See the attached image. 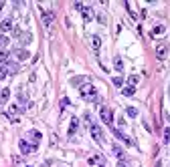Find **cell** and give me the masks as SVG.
<instances>
[{
    "mask_svg": "<svg viewBox=\"0 0 170 167\" xmlns=\"http://www.w3.org/2000/svg\"><path fill=\"white\" fill-rule=\"evenodd\" d=\"M79 93L85 101H97V93H95V87L91 83H85V85L79 87Z\"/></svg>",
    "mask_w": 170,
    "mask_h": 167,
    "instance_id": "cell-1",
    "label": "cell"
},
{
    "mask_svg": "<svg viewBox=\"0 0 170 167\" xmlns=\"http://www.w3.org/2000/svg\"><path fill=\"white\" fill-rule=\"evenodd\" d=\"M99 117H101V121H103L105 125H109V127H112V123H113V113L107 109V107H101V109H99Z\"/></svg>",
    "mask_w": 170,
    "mask_h": 167,
    "instance_id": "cell-2",
    "label": "cell"
},
{
    "mask_svg": "<svg viewBox=\"0 0 170 167\" xmlns=\"http://www.w3.org/2000/svg\"><path fill=\"white\" fill-rule=\"evenodd\" d=\"M18 147H20V151H22L24 155H29V153H34V151H37V143H29V141H24V139H20Z\"/></svg>",
    "mask_w": 170,
    "mask_h": 167,
    "instance_id": "cell-3",
    "label": "cell"
},
{
    "mask_svg": "<svg viewBox=\"0 0 170 167\" xmlns=\"http://www.w3.org/2000/svg\"><path fill=\"white\" fill-rule=\"evenodd\" d=\"M168 57V44H158V46H156V58H158V61H164V58Z\"/></svg>",
    "mask_w": 170,
    "mask_h": 167,
    "instance_id": "cell-4",
    "label": "cell"
},
{
    "mask_svg": "<svg viewBox=\"0 0 170 167\" xmlns=\"http://www.w3.org/2000/svg\"><path fill=\"white\" fill-rule=\"evenodd\" d=\"M12 28H14V22H12V18H4L2 22H0V32H10Z\"/></svg>",
    "mask_w": 170,
    "mask_h": 167,
    "instance_id": "cell-5",
    "label": "cell"
},
{
    "mask_svg": "<svg viewBox=\"0 0 170 167\" xmlns=\"http://www.w3.org/2000/svg\"><path fill=\"white\" fill-rule=\"evenodd\" d=\"M89 129H91V135H93V139H97L99 143H103V135H101V129H99L97 125H89Z\"/></svg>",
    "mask_w": 170,
    "mask_h": 167,
    "instance_id": "cell-6",
    "label": "cell"
},
{
    "mask_svg": "<svg viewBox=\"0 0 170 167\" xmlns=\"http://www.w3.org/2000/svg\"><path fill=\"white\" fill-rule=\"evenodd\" d=\"M91 46H93V50H99V46H101V38L97 36V34L91 36Z\"/></svg>",
    "mask_w": 170,
    "mask_h": 167,
    "instance_id": "cell-7",
    "label": "cell"
},
{
    "mask_svg": "<svg viewBox=\"0 0 170 167\" xmlns=\"http://www.w3.org/2000/svg\"><path fill=\"white\" fill-rule=\"evenodd\" d=\"M164 30H166L164 26H162V24H158V26H154V28H152V36H154V38H156V36H162V34H164Z\"/></svg>",
    "mask_w": 170,
    "mask_h": 167,
    "instance_id": "cell-8",
    "label": "cell"
},
{
    "mask_svg": "<svg viewBox=\"0 0 170 167\" xmlns=\"http://www.w3.org/2000/svg\"><path fill=\"white\" fill-rule=\"evenodd\" d=\"M77 125H79L77 117H73V119H71V127H69V135H75V131H77Z\"/></svg>",
    "mask_w": 170,
    "mask_h": 167,
    "instance_id": "cell-9",
    "label": "cell"
},
{
    "mask_svg": "<svg viewBox=\"0 0 170 167\" xmlns=\"http://www.w3.org/2000/svg\"><path fill=\"white\" fill-rule=\"evenodd\" d=\"M53 18H55L53 12H43V22L45 24H51V22H53Z\"/></svg>",
    "mask_w": 170,
    "mask_h": 167,
    "instance_id": "cell-10",
    "label": "cell"
},
{
    "mask_svg": "<svg viewBox=\"0 0 170 167\" xmlns=\"http://www.w3.org/2000/svg\"><path fill=\"white\" fill-rule=\"evenodd\" d=\"M8 99H10V91H8V89H2V91H0V101L6 103Z\"/></svg>",
    "mask_w": 170,
    "mask_h": 167,
    "instance_id": "cell-11",
    "label": "cell"
},
{
    "mask_svg": "<svg viewBox=\"0 0 170 167\" xmlns=\"http://www.w3.org/2000/svg\"><path fill=\"white\" fill-rule=\"evenodd\" d=\"M113 67H116V71H117V72L124 71V62H121V58H120V57H116V61H113Z\"/></svg>",
    "mask_w": 170,
    "mask_h": 167,
    "instance_id": "cell-12",
    "label": "cell"
},
{
    "mask_svg": "<svg viewBox=\"0 0 170 167\" xmlns=\"http://www.w3.org/2000/svg\"><path fill=\"white\" fill-rule=\"evenodd\" d=\"M121 93H124V97H132L134 93H136V89H134V87H124Z\"/></svg>",
    "mask_w": 170,
    "mask_h": 167,
    "instance_id": "cell-13",
    "label": "cell"
},
{
    "mask_svg": "<svg viewBox=\"0 0 170 167\" xmlns=\"http://www.w3.org/2000/svg\"><path fill=\"white\" fill-rule=\"evenodd\" d=\"M81 12H83V18H85V20H91L93 18V10L91 8H83Z\"/></svg>",
    "mask_w": 170,
    "mask_h": 167,
    "instance_id": "cell-14",
    "label": "cell"
},
{
    "mask_svg": "<svg viewBox=\"0 0 170 167\" xmlns=\"http://www.w3.org/2000/svg\"><path fill=\"white\" fill-rule=\"evenodd\" d=\"M6 46H8V38H6V36H4V34L0 32V50H4V48H6Z\"/></svg>",
    "mask_w": 170,
    "mask_h": 167,
    "instance_id": "cell-15",
    "label": "cell"
},
{
    "mask_svg": "<svg viewBox=\"0 0 170 167\" xmlns=\"http://www.w3.org/2000/svg\"><path fill=\"white\" fill-rule=\"evenodd\" d=\"M6 71H10V72H18V65H16V62H6Z\"/></svg>",
    "mask_w": 170,
    "mask_h": 167,
    "instance_id": "cell-16",
    "label": "cell"
},
{
    "mask_svg": "<svg viewBox=\"0 0 170 167\" xmlns=\"http://www.w3.org/2000/svg\"><path fill=\"white\" fill-rule=\"evenodd\" d=\"M128 83H130V87H136L138 83H140V76H138V75H132L130 79H128Z\"/></svg>",
    "mask_w": 170,
    "mask_h": 167,
    "instance_id": "cell-17",
    "label": "cell"
},
{
    "mask_svg": "<svg viewBox=\"0 0 170 167\" xmlns=\"http://www.w3.org/2000/svg\"><path fill=\"white\" fill-rule=\"evenodd\" d=\"M89 165H95L97 167V163H101V157H99V155H93V157H89Z\"/></svg>",
    "mask_w": 170,
    "mask_h": 167,
    "instance_id": "cell-18",
    "label": "cell"
},
{
    "mask_svg": "<svg viewBox=\"0 0 170 167\" xmlns=\"http://www.w3.org/2000/svg\"><path fill=\"white\" fill-rule=\"evenodd\" d=\"M16 57L22 61V58H29V50H24V48H20V50H16Z\"/></svg>",
    "mask_w": 170,
    "mask_h": 167,
    "instance_id": "cell-19",
    "label": "cell"
},
{
    "mask_svg": "<svg viewBox=\"0 0 170 167\" xmlns=\"http://www.w3.org/2000/svg\"><path fill=\"white\" fill-rule=\"evenodd\" d=\"M126 113H128V117H138V109H134V107H128Z\"/></svg>",
    "mask_w": 170,
    "mask_h": 167,
    "instance_id": "cell-20",
    "label": "cell"
},
{
    "mask_svg": "<svg viewBox=\"0 0 170 167\" xmlns=\"http://www.w3.org/2000/svg\"><path fill=\"white\" fill-rule=\"evenodd\" d=\"M30 137H33L34 143H39V141H41V133H39V131H30Z\"/></svg>",
    "mask_w": 170,
    "mask_h": 167,
    "instance_id": "cell-21",
    "label": "cell"
},
{
    "mask_svg": "<svg viewBox=\"0 0 170 167\" xmlns=\"http://www.w3.org/2000/svg\"><path fill=\"white\" fill-rule=\"evenodd\" d=\"M113 153H116L117 157H120V159H121V161H124V151H121V149H120V147H117V145H113Z\"/></svg>",
    "mask_w": 170,
    "mask_h": 167,
    "instance_id": "cell-22",
    "label": "cell"
},
{
    "mask_svg": "<svg viewBox=\"0 0 170 167\" xmlns=\"http://www.w3.org/2000/svg\"><path fill=\"white\" fill-rule=\"evenodd\" d=\"M6 75H8V71H6V65H0V81H2Z\"/></svg>",
    "mask_w": 170,
    "mask_h": 167,
    "instance_id": "cell-23",
    "label": "cell"
},
{
    "mask_svg": "<svg viewBox=\"0 0 170 167\" xmlns=\"http://www.w3.org/2000/svg\"><path fill=\"white\" fill-rule=\"evenodd\" d=\"M16 113H20V109L16 105H10V109H8V115H16Z\"/></svg>",
    "mask_w": 170,
    "mask_h": 167,
    "instance_id": "cell-24",
    "label": "cell"
},
{
    "mask_svg": "<svg viewBox=\"0 0 170 167\" xmlns=\"http://www.w3.org/2000/svg\"><path fill=\"white\" fill-rule=\"evenodd\" d=\"M8 61V53L6 50H0V62H6Z\"/></svg>",
    "mask_w": 170,
    "mask_h": 167,
    "instance_id": "cell-25",
    "label": "cell"
},
{
    "mask_svg": "<svg viewBox=\"0 0 170 167\" xmlns=\"http://www.w3.org/2000/svg\"><path fill=\"white\" fill-rule=\"evenodd\" d=\"M113 85H116V87H121V85H124V79H121V76H116V79H113Z\"/></svg>",
    "mask_w": 170,
    "mask_h": 167,
    "instance_id": "cell-26",
    "label": "cell"
},
{
    "mask_svg": "<svg viewBox=\"0 0 170 167\" xmlns=\"http://www.w3.org/2000/svg\"><path fill=\"white\" fill-rule=\"evenodd\" d=\"M20 40H22V43H30V34H22L20 32Z\"/></svg>",
    "mask_w": 170,
    "mask_h": 167,
    "instance_id": "cell-27",
    "label": "cell"
},
{
    "mask_svg": "<svg viewBox=\"0 0 170 167\" xmlns=\"http://www.w3.org/2000/svg\"><path fill=\"white\" fill-rule=\"evenodd\" d=\"M164 141L170 143V129H164Z\"/></svg>",
    "mask_w": 170,
    "mask_h": 167,
    "instance_id": "cell-28",
    "label": "cell"
},
{
    "mask_svg": "<svg viewBox=\"0 0 170 167\" xmlns=\"http://www.w3.org/2000/svg\"><path fill=\"white\" fill-rule=\"evenodd\" d=\"M75 10H83V4H81V2H75Z\"/></svg>",
    "mask_w": 170,
    "mask_h": 167,
    "instance_id": "cell-29",
    "label": "cell"
},
{
    "mask_svg": "<svg viewBox=\"0 0 170 167\" xmlns=\"http://www.w3.org/2000/svg\"><path fill=\"white\" fill-rule=\"evenodd\" d=\"M117 167H128V165H126L124 161H120V163H117Z\"/></svg>",
    "mask_w": 170,
    "mask_h": 167,
    "instance_id": "cell-30",
    "label": "cell"
},
{
    "mask_svg": "<svg viewBox=\"0 0 170 167\" xmlns=\"http://www.w3.org/2000/svg\"><path fill=\"white\" fill-rule=\"evenodd\" d=\"M2 6H4V2H0V10H2Z\"/></svg>",
    "mask_w": 170,
    "mask_h": 167,
    "instance_id": "cell-31",
    "label": "cell"
},
{
    "mask_svg": "<svg viewBox=\"0 0 170 167\" xmlns=\"http://www.w3.org/2000/svg\"><path fill=\"white\" fill-rule=\"evenodd\" d=\"M97 167H103V165H97Z\"/></svg>",
    "mask_w": 170,
    "mask_h": 167,
    "instance_id": "cell-32",
    "label": "cell"
}]
</instances>
